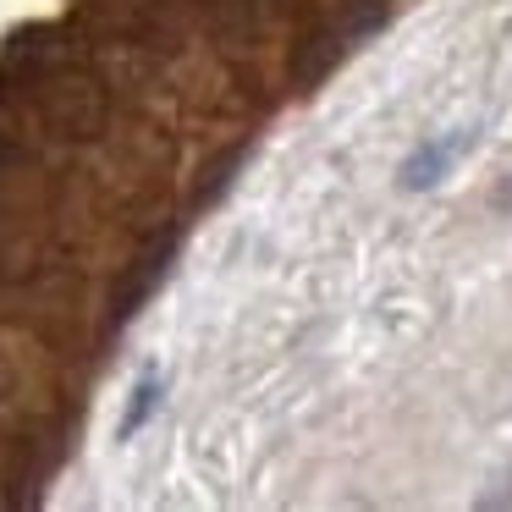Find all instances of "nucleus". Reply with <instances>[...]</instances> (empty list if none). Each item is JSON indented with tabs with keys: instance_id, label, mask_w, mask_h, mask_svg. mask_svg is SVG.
Returning a JSON list of instances; mask_svg holds the SVG:
<instances>
[{
	"instance_id": "obj_7",
	"label": "nucleus",
	"mask_w": 512,
	"mask_h": 512,
	"mask_svg": "<svg viewBox=\"0 0 512 512\" xmlns=\"http://www.w3.org/2000/svg\"><path fill=\"white\" fill-rule=\"evenodd\" d=\"M160 408V369H144L133 380V397H127V413H122V435H138Z\"/></svg>"
},
{
	"instance_id": "obj_3",
	"label": "nucleus",
	"mask_w": 512,
	"mask_h": 512,
	"mask_svg": "<svg viewBox=\"0 0 512 512\" xmlns=\"http://www.w3.org/2000/svg\"><path fill=\"white\" fill-rule=\"evenodd\" d=\"M342 56H347V39L336 34V23H314L309 34L292 45V56H287V83L298 94H314L336 67H342Z\"/></svg>"
},
{
	"instance_id": "obj_4",
	"label": "nucleus",
	"mask_w": 512,
	"mask_h": 512,
	"mask_svg": "<svg viewBox=\"0 0 512 512\" xmlns=\"http://www.w3.org/2000/svg\"><path fill=\"white\" fill-rule=\"evenodd\" d=\"M468 144H474L468 127H457V133H446V138H424V144L397 166V188L402 193H430L435 182H446V171L457 166V155H463Z\"/></svg>"
},
{
	"instance_id": "obj_2",
	"label": "nucleus",
	"mask_w": 512,
	"mask_h": 512,
	"mask_svg": "<svg viewBox=\"0 0 512 512\" xmlns=\"http://www.w3.org/2000/svg\"><path fill=\"white\" fill-rule=\"evenodd\" d=\"M177 248H182V232L149 237V243L138 248L133 265L122 270V281H116V292H111V325H127L138 309H144L149 292L166 281V270H171V259H177Z\"/></svg>"
},
{
	"instance_id": "obj_1",
	"label": "nucleus",
	"mask_w": 512,
	"mask_h": 512,
	"mask_svg": "<svg viewBox=\"0 0 512 512\" xmlns=\"http://www.w3.org/2000/svg\"><path fill=\"white\" fill-rule=\"evenodd\" d=\"M39 89H45V122L56 127L61 138H94L105 127V116H111L105 83L94 78V72L72 67V61L56 72H45Z\"/></svg>"
},
{
	"instance_id": "obj_5",
	"label": "nucleus",
	"mask_w": 512,
	"mask_h": 512,
	"mask_svg": "<svg viewBox=\"0 0 512 512\" xmlns=\"http://www.w3.org/2000/svg\"><path fill=\"white\" fill-rule=\"evenodd\" d=\"M391 12H397V0H336V34L347 39V50L364 45V39H375L380 28L391 23Z\"/></svg>"
},
{
	"instance_id": "obj_6",
	"label": "nucleus",
	"mask_w": 512,
	"mask_h": 512,
	"mask_svg": "<svg viewBox=\"0 0 512 512\" xmlns=\"http://www.w3.org/2000/svg\"><path fill=\"white\" fill-rule=\"evenodd\" d=\"M248 155H254V144H232L226 155H215L210 166L199 171V210H210V204H221L226 193L237 188V177H243Z\"/></svg>"
},
{
	"instance_id": "obj_8",
	"label": "nucleus",
	"mask_w": 512,
	"mask_h": 512,
	"mask_svg": "<svg viewBox=\"0 0 512 512\" xmlns=\"http://www.w3.org/2000/svg\"><path fill=\"white\" fill-rule=\"evenodd\" d=\"M215 34H248L254 28V0H199Z\"/></svg>"
}]
</instances>
